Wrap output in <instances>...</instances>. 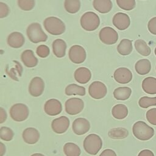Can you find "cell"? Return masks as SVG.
Returning a JSON list of instances; mask_svg holds the SVG:
<instances>
[{
	"mask_svg": "<svg viewBox=\"0 0 156 156\" xmlns=\"http://www.w3.org/2000/svg\"><path fill=\"white\" fill-rule=\"evenodd\" d=\"M133 49L132 42L129 39H122L117 46L118 53L122 55H127L130 54Z\"/></svg>",
	"mask_w": 156,
	"mask_h": 156,
	"instance_id": "28",
	"label": "cell"
},
{
	"mask_svg": "<svg viewBox=\"0 0 156 156\" xmlns=\"http://www.w3.org/2000/svg\"><path fill=\"white\" fill-rule=\"evenodd\" d=\"M143 91L149 94H156V78L154 77H146L142 82Z\"/></svg>",
	"mask_w": 156,
	"mask_h": 156,
	"instance_id": "25",
	"label": "cell"
},
{
	"mask_svg": "<svg viewBox=\"0 0 156 156\" xmlns=\"http://www.w3.org/2000/svg\"><path fill=\"white\" fill-rule=\"evenodd\" d=\"M27 35L29 40L34 43L46 41L48 35L43 32L41 25L38 23H32L27 28Z\"/></svg>",
	"mask_w": 156,
	"mask_h": 156,
	"instance_id": "4",
	"label": "cell"
},
{
	"mask_svg": "<svg viewBox=\"0 0 156 156\" xmlns=\"http://www.w3.org/2000/svg\"><path fill=\"white\" fill-rule=\"evenodd\" d=\"M10 115L12 119L15 121H23L29 116V108L27 106L24 104H15L10 107Z\"/></svg>",
	"mask_w": 156,
	"mask_h": 156,
	"instance_id": "6",
	"label": "cell"
},
{
	"mask_svg": "<svg viewBox=\"0 0 156 156\" xmlns=\"http://www.w3.org/2000/svg\"><path fill=\"white\" fill-rule=\"evenodd\" d=\"M36 53L40 57L46 58L49 55L50 53V50L49 47L46 45L41 44L37 48Z\"/></svg>",
	"mask_w": 156,
	"mask_h": 156,
	"instance_id": "38",
	"label": "cell"
},
{
	"mask_svg": "<svg viewBox=\"0 0 156 156\" xmlns=\"http://www.w3.org/2000/svg\"><path fill=\"white\" fill-rule=\"evenodd\" d=\"M43 25L46 30L51 35H59L63 34L65 30L64 23L55 16L46 18L44 20Z\"/></svg>",
	"mask_w": 156,
	"mask_h": 156,
	"instance_id": "3",
	"label": "cell"
},
{
	"mask_svg": "<svg viewBox=\"0 0 156 156\" xmlns=\"http://www.w3.org/2000/svg\"><path fill=\"white\" fill-rule=\"evenodd\" d=\"M113 77L117 82L122 84H126L132 80V73L129 69L121 67L115 71Z\"/></svg>",
	"mask_w": 156,
	"mask_h": 156,
	"instance_id": "15",
	"label": "cell"
},
{
	"mask_svg": "<svg viewBox=\"0 0 156 156\" xmlns=\"http://www.w3.org/2000/svg\"><path fill=\"white\" fill-rule=\"evenodd\" d=\"M69 119L65 116H62L52 120L51 127L52 130L58 134L65 133L69 126Z\"/></svg>",
	"mask_w": 156,
	"mask_h": 156,
	"instance_id": "11",
	"label": "cell"
},
{
	"mask_svg": "<svg viewBox=\"0 0 156 156\" xmlns=\"http://www.w3.org/2000/svg\"><path fill=\"white\" fill-rule=\"evenodd\" d=\"M64 7L68 13H76L80 8V0H65Z\"/></svg>",
	"mask_w": 156,
	"mask_h": 156,
	"instance_id": "33",
	"label": "cell"
},
{
	"mask_svg": "<svg viewBox=\"0 0 156 156\" xmlns=\"http://www.w3.org/2000/svg\"><path fill=\"white\" fill-rule=\"evenodd\" d=\"M112 114L115 118L122 119L127 117L128 115V108L124 104H116L112 108Z\"/></svg>",
	"mask_w": 156,
	"mask_h": 156,
	"instance_id": "27",
	"label": "cell"
},
{
	"mask_svg": "<svg viewBox=\"0 0 156 156\" xmlns=\"http://www.w3.org/2000/svg\"><path fill=\"white\" fill-rule=\"evenodd\" d=\"M65 94L68 96L71 95H79L84 96L85 95L86 91L83 87L77 85L75 83H71L68 85L65 88Z\"/></svg>",
	"mask_w": 156,
	"mask_h": 156,
	"instance_id": "30",
	"label": "cell"
},
{
	"mask_svg": "<svg viewBox=\"0 0 156 156\" xmlns=\"http://www.w3.org/2000/svg\"><path fill=\"white\" fill-rule=\"evenodd\" d=\"M135 69L138 74L146 75L151 71V62L146 58L140 59L136 62L135 65Z\"/></svg>",
	"mask_w": 156,
	"mask_h": 156,
	"instance_id": "23",
	"label": "cell"
},
{
	"mask_svg": "<svg viewBox=\"0 0 156 156\" xmlns=\"http://www.w3.org/2000/svg\"><path fill=\"white\" fill-rule=\"evenodd\" d=\"M138 104L140 107L143 108H147L151 106L156 105V97H148L143 96L141 97L138 101Z\"/></svg>",
	"mask_w": 156,
	"mask_h": 156,
	"instance_id": "34",
	"label": "cell"
},
{
	"mask_svg": "<svg viewBox=\"0 0 156 156\" xmlns=\"http://www.w3.org/2000/svg\"><path fill=\"white\" fill-rule=\"evenodd\" d=\"M146 119L149 123L156 126V108L149 109L146 112Z\"/></svg>",
	"mask_w": 156,
	"mask_h": 156,
	"instance_id": "39",
	"label": "cell"
},
{
	"mask_svg": "<svg viewBox=\"0 0 156 156\" xmlns=\"http://www.w3.org/2000/svg\"><path fill=\"white\" fill-rule=\"evenodd\" d=\"M132 93V90L128 87L116 88L113 91V96L117 100L125 101L128 99Z\"/></svg>",
	"mask_w": 156,
	"mask_h": 156,
	"instance_id": "26",
	"label": "cell"
},
{
	"mask_svg": "<svg viewBox=\"0 0 156 156\" xmlns=\"http://www.w3.org/2000/svg\"><path fill=\"white\" fill-rule=\"evenodd\" d=\"M147 28L149 31L154 35H156V16L152 18L148 22Z\"/></svg>",
	"mask_w": 156,
	"mask_h": 156,
	"instance_id": "40",
	"label": "cell"
},
{
	"mask_svg": "<svg viewBox=\"0 0 156 156\" xmlns=\"http://www.w3.org/2000/svg\"><path fill=\"white\" fill-rule=\"evenodd\" d=\"M107 93V89L105 85L100 81L92 82L88 88L90 96L95 99H100L104 98Z\"/></svg>",
	"mask_w": 156,
	"mask_h": 156,
	"instance_id": "9",
	"label": "cell"
},
{
	"mask_svg": "<svg viewBox=\"0 0 156 156\" xmlns=\"http://www.w3.org/2000/svg\"><path fill=\"white\" fill-rule=\"evenodd\" d=\"M45 113L49 116H56L60 114L62 110L61 102L56 99L48 100L44 105Z\"/></svg>",
	"mask_w": 156,
	"mask_h": 156,
	"instance_id": "14",
	"label": "cell"
},
{
	"mask_svg": "<svg viewBox=\"0 0 156 156\" xmlns=\"http://www.w3.org/2000/svg\"><path fill=\"white\" fill-rule=\"evenodd\" d=\"M35 4V0H18V5L23 10H31L34 7Z\"/></svg>",
	"mask_w": 156,
	"mask_h": 156,
	"instance_id": "37",
	"label": "cell"
},
{
	"mask_svg": "<svg viewBox=\"0 0 156 156\" xmlns=\"http://www.w3.org/2000/svg\"><path fill=\"white\" fill-rule=\"evenodd\" d=\"M99 39L104 44L111 45L116 43L118 39L117 32L111 27H104L99 32Z\"/></svg>",
	"mask_w": 156,
	"mask_h": 156,
	"instance_id": "8",
	"label": "cell"
},
{
	"mask_svg": "<svg viewBox=\"0 0 156 156\" xmlns=\"http://www.w3.org/2000/svg\"><path fill=\"white\" fill-rule=\"evenodd\" d=\"M154 52H155V55H156V48H155V50H154Z\"/></svg>",
	"mask_w": 156,
	"mask_h": 156,
	"instance_id": "47",
	"label": "cell"
},
{
	"mask_svg": "<svg viewBox=\"0 0 156 156\" xmlns=\"http://www.w3.org/2000/svg\"><path fill=\"white\" fill-rule=\"evenodd\" d=\"M13 63L14 66L9 68L7 66L6 67V73L13 80L18 81V77H21L23 73V67L16 60H13Z\"/></svg>",
	"mask_w": 156,
	"mask_h": 156,
	"instance_id": "24",
	"label": "cell"
},
{
	"mask_svg": "<svg viewBox=\"0 0 156 156\" xmlns=\"http://www.w3.org/2000/svg\"><path fill=\"white\" fill-rule=\"evenodd\" d=\"M80 25L87 31H93L98 29L100 20L97 14L93 12H85L80 18Z\"/></svg>",
	"mask_w": 156,
	"mask_h": 156,
	"instance_id": "5",
	"label": "cell"
},
{
	"mask_svg": "<svg viewBox=\"0 0 156 156\" xmlns=\"http://www.w3.org/2000/svg\"><path fill=\"white\" fill-rule=\"evenodd\" d=\"M21 58L24 66L27 68L34 67L38 64V59L30 49L24 51L21 55Z\"/></svg>",
	"mask_w": 156,
	"mask_h": 156,
	"instance_id": "20",
	"label": "cell"
},
{
	"mask_svg": "<svg viewBox=\"0 0 156 156\" xmlns=\"http://www.w3.org/2000/svg\"><path fill=\"white\" fill-rule=\"evenodd\" d=\"M14 136L13 130L7 127L2 126L0 129V138L1 140L5 141H11Z\"/></svg>",
	"mask_w": 156,
	"mask_h": 156,
	"instance_id": "35",
	"label": "cell"
},
{
	"mask_svg": "<svg viewBox=\"0 0 156 156\" xmlns=\"http://www.w3.org/2000/svg\"><path fill=\"white\" fill-rule=\"evenodd\" d=\"M93 5L96 10L101 13L109 12L113 6L111 0H94Z\"/></svg>",
	"mask_w": 156,
	"mask_h": 156,
	"instance_id": "22",
	"label": "cell"
},
{
	"mask_svg": "<svg viewBox=\"0 0 156 156\" xmlns=\"http://www.w3.org/2000/svg\"><path fill=\"white\" fill-rule=\"evenodd\" d=\"M52 51L54 54L58 58H62L65 55L66 44L65 41L60 38L55 40L52 44Z\"/></svg>",
	"mask_w": 156,
	"mask_h": 156,
	"instance_id": "21",
	"label": "cell"
},
{
	"mask_svg": "<svg viewBox=\"0 0 156 156\" xmlns=\"http://www.w3.org/2000/svg\"><path fill=\"white\" fill-rule=\"evenodd\" d=\"M75 80L80 83L85 84L90 81L91 77V73L89 69L85 67L77 68L74 74Z\"/></svg>",
	"mask_w": 156,
	"mask_h": 156,
	"instance_id": "19",
	"label": "cell"
},
{
	"mask_svg": "<svg viewBox=\"0 0 156 156\" xmlns=\"http://www.w3.org/2000/svg\"><path fill=\"white\" fill-rule=\"evenodd\" d=\"M117 5L124 10H132L136 5L135 0H116Z\"/></svg>",
	"mask_w": 156,
	"mask_h": 156,
	"instance_id": "36",
	"label": "cell"
},
{
	"mask_svg": "<svg viewBox=\"0 0 156 156\" xmlns=\"http://www.w3.org/2000/svg\"><path fill=\"white\" fill-rule=\"evenodd\" d=\"M133 135L138 140L147 141L154 135V129L143 121H136L132 127Z\"/></svg>",
	"mask_w": 156,
	"mask_h": 156,
	"instance_id": "1",
	"label": "cell"
},
{
	"mask_svg": "<svg viewBox=\"0 0 156 156\" xmlns=\"http://www.w3.org/2000/svg\"><path fill=\"white\" fill-rule=\"evenodd\" d=\"M155 69H156V66H155Z\"/></svg>",
	"mask_w": 156,
	"mask_h": 156,
	"instance_id": "48",
	"label": "cell"
},
{
	"mask_svg": "<svg viewBox=\"0 0 156 156\" xmlns=\"http://www.w3.org/2000/svg\"><path fill=\"white\" fill-rule=\"evenodd\" d=\"M129 135V131L123 127H117L110 129L108 132V135L112 139H123Z\"/></svg>",
	"mask_w": 156,
	"mask_h": 156,
	"instance_id": "32",
	"label": "cell"
},
{
	"mask_svg": "<svg viewBox=\"0 0 156 156\" xmlns=\"http://www.w3.org/2000/svg\"><path fill=\"white\" fill-rule=\"evenodd\" d=\"M63 152L66 156H80L81 151L75 143H66L63 146Z\"/></svg>",
	"mask_w": 156,
	"mask_h": 156,
	"instance_id": "31",
	"label": "cell"
},
{
	"mask_svg": "<svg viewBox=\"0 0 156 156\" xmlns=\"http://www.w3.org/2000/svg\"><path fill=\"white\" fill-rule=\"evenodd\" d=\"M72 129L75 134L77 135H82L89 131L90 129V124L87 119L78 118L73 121Z\"/></svg>",
	"mask_w": 156,
	"mask_h": 156,
	"instance_id": "13",
	"label": "cell"
},
{
	"mask_svg": "<svg viewBox=\"0 0 156 156\" xmlns=\"http://www.w3.org/2000/svg\"><path fill=\"white\" fill-rule=\"evenodd\" d=\"M70 60L76 64L83 63L86 59V51L85 49L80 45H73L69 50L68 53Z\"/></svg>",
	"mask_w": 156,
	"mask_h": 156,
	"instance_id": "10",
	"label": "cell"
},
{
	"mask_svg": "<svg viewBox=\"0 0 156 156\" xmlns=\"http://www.w3.org/2000/svg\"><path fill=\"white\" fill-rule=\"evenodd\" d=\"M135 48L136 51L143 56H148L151 53V49L146 42L141 39H138L135 41Z\"/></svg>",
	"mask_w": 156,
	"mask_h": 156,
	"instance_id": "29",
	"label": "cell"
},
{
	"mask_svg": "<svg viewBox=\"0 0 156 156\" xmlns=\"http://www.w3.org/2000/svg\"><path fill=\"white\" fill-rule=\"evenodd\" d=\"M44 83L40 77H35L31 80L29 85V93L34 97H38L41 95L44 91Z\"/></svg>",
	"mask_w": 156,
	"mask_h": 156,
	"instance_id": "12",
	"label": "cell"
},
{
	"mask_svg": "<svg viewBox=\"0 0 156 156\" xmlns=\"http://www.w3.org/2000/svg\"><path fill=\"white\" fill-rule=\"evenodd\" d=\"M30 156H45V155H44L43 154H40V153H35V154H33L32 155H31Z\"/></svg>",
	"mask_w": 156,
	"mask_h": 156,
	"instance_id": "46",
	"label": "cell"
},
{
	"mask_svg": "<svg viewBox=\"0 0 156 156\" xmlns=\"http://www.w3.org/2000/svg\"><path fill=\"white\" fill-rule=\"evenodd\" d=\"M9 13V8L8 5L1 2H0V18H3L6 17Z\"/></svg>",
	"mask_w": 156,
	"mask_h": 156,
	"instance_id": "41",
	"label": "cell"
},
{
	"mask_svg": "<svg viewBox=\"0 0 156 156\" xmlns=\"http://www.w3.org/2000/svg\"><path fill=\"white\" fill-rule=\"evenodd\" d=\"M99 156H116L115 152L110 149L104 150Z\"/></svg>",
	"mask_w": 156,
	"mask_h": 156,
	"instance_id": "42",
	"label": "cell"
},
{
	"mask_svg": "<svg viewBox=\"0 0 156 156\" xmlns=\"http://www.w3.org/2000/svg\"><path fill=\"white\" fill-rule=\"evenodd\" d=\"M5 153V146L2 142H1L0 143V156H3Z\"/></svg>",
	"mask_w": 156,
	"mask_h": 156,
	"instance_id": "45",
	"label": "cell"
},
{
	"mask_svg": "<svg viewBox=\"0 0 156 156\" xmlns=\"http://www.w3.org/2000/svg\"><path fill=\"white\" fill-rule=\"evenodd\" d=\"M83 146L86 152L90 155H95L102 148V141L99 135L95 133H91L85 138Z\"/></svg>",
	"mask_w": 156,
	"mask_h": 156,
	"instance_id": "2",
	"label": "cell"
},
{
	"mask_svg": "<svg viewBox=\"0 0 156 156\" xmlns=\"http://www.w3.org/2000/svg\"><path fill=\"white\" fill-rule=\"evenodd\" d=\"M112 22L113 25L120 30L127 29L130 24V20L129 15L121 12L117 13L113 16Z\"/></svg>",
	"mask_w": 156,
	"mask_h": 156,
	"instance_id": "16",
	"label": "cell"
},
{
	"mask_svg": "<svg viewBox=\"0 0 156 156\" xmlns=\"http://www.w3.org/2000/svg\"><path fill=\"white\" fill-rule=\"evenodd\" d=\"M65 111L70 115H76L80 113L84 107L83 100L78 98L68 99L65 104Z\"/></svg>",
	"mask_w": 156,
	"mask_h": 156,
	"instance_id": "7",
	"label": "cell"
},
{
	"mask_svg": "<svg viewBox=\"0 0 156 156\" xmlns=\"http://www.w3.org/2000/svg\"><path fill=\"white\" fill-rule=\"evenodd\" d=\"M25 38L23 35L18 32H13L7 37V44L13 48H20L23 46Z\"/></svg>",
	"mask_w": 156,
	"mask_h": 156,
	"instance_id": "18",
	"label": "cell"
},
{
	"mask_svg": "<svg viewBox=\"0 0 156 156\" xmlns=\"http://www.w3.org/2000/svg\"><path fill=\"white\" fill-rule=\"evenodd\" d=\"M24 141L29 144H34L40 139V133L37 129L34 127L25 129L22 133Z\"/></svg>",
	"mask_w": 156,
	"mask_h": 156,
	"instance_id": "17",
	"label": "cell"
},
{
	"mask_svg": "<svg viewBox=\"0 0 156 156\" xmlns=\"http://www.w3.org/2000/svg\"><path fill=\"white\" fill-rule=\"evenodd\" d=\"M138 156H154V154L151 150L144 149L139 152Z\"/></svg>",
	"mask_w": 156,
	"mask_h": 156,
	"instance_id": "44",
	"label": "cell"
},
{
	"mask_svg": "<svg viewBox=\"0 0 156 156\" xmlns=\"http://www.w3.org/2000/svg\"><path fill=\"white\" fill-rule=\"evenodd\" d=\"M7 115L5 110L2 107H1L0 108V123L2 124L4 122H5V121L7 119Z\"/></svg>",
	"mask_w": 156,
	"mask_h": 156,
	"instance_id": "43",
	"label": "cell"
}]
</instances>
